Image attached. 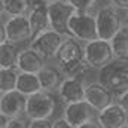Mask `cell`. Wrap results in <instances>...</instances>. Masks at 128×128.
Wrapping results in <instances>:
<instances>
[{
	"mask_svg": "<svg viewBox=\"0 0 128 128\" xmlns=\"http://www.w3.org/2000/svg\"><path fill=\"white\" fill-rule=\"evenodd\" d=\"M85 100L96 109L97 112L104 110L106 107H109L110 104H113L116 101V96L106 88L101 82H90L86 84V90H85Z\"/></svg>",
	"mask_w": 128,
	"mask_h": 128,
	"instance_id": "cell-12",
	"label": "cell"
},
{
	"mask_svg": "<svg viewBox=\"0 0 128 128\" xmlns=\"http://www.w3.org/2000/svg\"><path fill=\"white\" fill-rule=\"evenodd\" d=\"M85 60L90 68H103L115 60V52L109 40L97 39L85 43Z\"/></svg>",
	"mask_w": 128,
	"mask_h": 128,
	"instance_id": "cell-7",
	"label": "cell"
},
{
	"mask_svg": "<svg viewBox=\"0 0 128 128\" xmlns=\"http://www.w3.org/2000/svg\"><path fill=\"white\" fill-rule=\"evenodd\" d=\"M51 28L61 33L63 36H68V24L70 20L78 14V10L67 0H54L48 2Z\"/></svg>",
	"mask_w": 128,
	"mask_h": 128,
	"instance_id": "cell-8",
	"label": "cell"
},
{
	"mask_svg": "<svg viewBox=\"0 0 128 128\" xmlns=\"http://www.w3.org/2000/svg\"><path fill=\"white\" fill-rule=\"evenodd\" d=\"M57 110V97L49 91H39L28 97L26 116L33 119H51Z\"/></svg>",
	"mask_w": 128,
	"mask_h": 128,
	"instance_id": "cell-5",
	"label": "cell"
},
{
	"mask_svg": "<svg viewBox=\"0 0 128 128\" xmlns=\"http://www.w3.org/2000/svg\"><path fill=\"white\" fill-rule=\"evenodd\" d=\"M98 82L109 88L115 96H121L128 90V60L115 58L112 63L98 70Z\"/></svg>",
	"mask_w": 128,
	"mask_h": 128,
	"instance_id": "cell-2",
	"label": "cell"
},
{
	"mask_svg": "<svg viewBox=\"0 0 128 128\" xmlns=\"http://www.w3.org/2000/svg\"><path fill=\"white\" fill-rule=\"evenodd\" d=\"M63 118H66L72 125L80 127L88 121H92L98 118V112L86 101H78L72 104H66L63 109Z\"/></svg>",
	"mask_w": 128,
	"mask_h": 128,
	"instance_id": "cell-10",
	"label": "cell"
},
{
	"mask_svg": "<svg viewBox=\"0 0 128 128\" xmlns=\"http://www.w3.org/2000/svg\"><path fill=\"white\" fill-rule=\"evenodd\" d=\"M30 127V119L27 116H20V118H10L6 128H28Z\"/></svg>",
	"mask_w": 128,
	"mask_h": 128,
	"instance_id": "cell-24",
	"label": "cell"
},
{
	"mask_svg": "<svg viewBox=\"0 0 128 128\" xmlns=\"http://www.w3.org/2000/svg\"><path fill=\"white\" fill-rule=\"evenodd\" d=\"M54 128H76L74 125H72L66 118H58V119H55L54 121Z\"/></svg>",
	"mask_w": 128,
	"mask_h": 128,
	"instance_id": "cell-27",
	"label": "cell"
},
{
	"mask_svg": "<svg viewBox=\"0 0 128 128\" xmlns=\"http://www.w3.org/2000/svg\"><path fill=\"white\" fill-rule=\"evenodd\" d=\"M79 14H96L100 9L101 0H67Z\"/></svg>",
	"mask_w": 128,
	"mask_h": 128,
	"instance_id": "cell-23",
	"label": "cell"
},
{
	"mask_svg": "<svg viewBox=\"0 0 128 128\" xmlns=\"http://www.w3.org/2000/svg\"><path fill=\"white\" fill-rule=\"evenodd\" d=\"M68 36L80 40L82 43H88L100 39L97 28L96 14H76L68 24Z\"/></svg>",
	"mask_w": 128,
	"mask_h": 128,
	"instance_id": "cell-6",
	"label": "cell"
},
{
	"mask_svg": "<svg viewBox=\"0 0 128 128\" xmlns=\"http://www.w3.org/2000/svg\"><path fill=\"white\" fill-rule=\"evenodd\" d=\"M2 26L6 28L8 42L14 45L20 46L22 43H32L34 39L28 16H8L2 12Z\"/></svg>",
	"mask_w": 128,
	"mask_h": 128,
	"instance_id": "cell-4",
	"label": "cell"
},
{
	"mask_svg": "<svg viewBox=\"0 0 128 128\" xmlns=\"http://www.w3.org/2000/svg\"><path fill=\"white\" fill-rule=\"evenodd\" d=\"M64 39L66 36H63L61 33L55 32V30H48V32L36 36L30 43V46L33 49H36L40 55H43L46 60L57 58V54L63 45Z\"/></svg>",
	"mask_w": 128,
	"mask_h": 128,
	"instance_id": "cell-9",
	"label": "cell"
},
{
	"mask_svg": "<svg viewBox=\"0 0 128 128\" xmlns=\"http://www.w3.org/2000/svg\"><path fill=\"white\" fill-rule=\"evenodd\" d=\"M78 128H103V127L98 122V119H92V121H88V122H85L84 125H80V127H78Z\"/></svg>",
	"mask_w": 128,
	"mask_h": 128,
	"instance_id": "cell-29",
	"label": "cell"
},
{
	"mask_svg": "<svg viewBox=\"0 0 128 128\" xmlns=\"http://www.w3.org/2000/svg\"><path fill=\"white\" fill-rule=\"evenodd\" d=\"M55 60L60 64V68L63 70L66 78L80 76L86 68H90L85 60V43L74 39L73 36H66Z\"/></svg>",
	"mask_w": 128,
	"mask_h": 128,
	"instance_id": "cell-1",
	"label": "cell"
},
{
	"mask_svg": "<svg viewBox=\"0 0 128 128\" xmlns=\"http://www.w3.org/2000/svg\"><path fill=\"white\" fill-rule=\"evenodd\" d=\"M85 90L86 84H84V80L79 76H74V78H66L57 92L64 104H72L85 100Z\"/></svg>",
	"mask_w": 128,
	"mask_h": 128,
	"instance_id": "cell-14",
	"label": "cell"
},
{
	"mask_svg": "<svg viewBox=\"0 0 128 128\" xmlns=\"http://www.w3.org/2000/svg\"><path fill=\"white\" fill-rule=\"evenodd\" d=\"M125 24H128V12L125 14Z\"/></svg>",
	"mask_w": 128,
	"mask_h": 128,
	"instance_id": "cell-31",
	"label": "cell"
},
{
	"mask_svg": "<svg viewBox=\"0 0 128 128\" xmlns=\"http://www.w3.org/2000/svg\"><path fill=\"white\" fill-rule=\"evenodd\" d=\"M125 128H127V127H125Z\"/></svg>",
	"mask_w": 128,
	"mask_h": 128,
	"instance_id": "cell-35",
	"label": "cell"
},
{
	"mask_svg": "<svg viewBox=\"0 0 128 128\" xmlns=\"http://www.w3.org/2000/svg\"><path fill=\"white\" fill-rule=\"evenodd\" d=\"M45 67H46V58L43 55H40L36 49H33L32 46H27V48L21 49L18 64H16V68L20 72L39 74Z\"/></svg>",
	"mask_w": 128,
	"mask_h": 128,
	"instance_id": "cell-16",
	"label": "cell"
},
{
	"mask_svg": "<svg viewBox=\"0 0 128 128\" xmlns=\"http://www.w3.org/2000/svg\"><path fill=\"white\" fill-rule=\"evenodd\" d=\"M27 100H28V97L20 92L18 90L0 94V113L6 115L8 118L26 116Z\"/></svg>",
	"mask_w": 128,
	"mask_h": 128,
	"instance_id": "cell-11",
	"label": "cell"
},
{
	"mask_svg": "<svg viewBox=\"0 0 128 128\" xmlns=\"http://www.w3.org/2000/svg\"><path fill=\"white\" fill-rule=\"evenodd\" d=\"M39 79H40V84H42L43 91L54 92V91H58L60 90L61 84H63L64 79H66V74L63 73L61 68L46 66L39 73Z\"/></svg>",
	"mask_w": 128,
	"mask_h": 128,
	"instance_id": "cell-17",
	"label": "cell"
},
{
	"mask_svg": "<svg viewBox=\"0 0 128 128\" xmlns=\"http://www.w3.org/2000/svg\"><path fill=\"white\" fill-rule=\"evenodd\" d=\"M16 90L20 92H22L24 96L30 97L39 91H42V84L39 79V74L36 73H26V72H20L18 76V84H16Z\"/></svg>",
	"mask_w": 128,
	"mask_h": 128,
	"instance_id": "cell-18",
	"label": "cell"
},
{
	"mask_svg": "<svg viewBox=\"0 0 128 128\" xmlns=\"http://www.w3.org/2000/svg\"><path fill=\"white\" fill-rule=\"evenodd\" d=\"M9 119H10V118H8L6 115H2V113H0V128H6Z\"/></svg>",
	"mask_w": 128,
	"mask_h": 128,
	"instance_id": "cell-30",
	"label": "cell"
},
{
	"mask_svg": "<svg viewBox=\"0 0 128 128\" xmlns=\"http://www.w3.org/2000/svg\"><path fill=\"white\" fill-rule=\"evenodd\" d=\"M46 2H54V0H46Z\"/></svg>",
	"mask_w": 128,
	"mask_h": 128,
	"instance_id": "cell-33",
	"label": "cell"
},
{
	"mask_svg": "<svg viewBox=\"0 0 128 128\" xmlns=\"http://www.w3.org/2000/svg\"><path fill=\"white\" fill-rule=\"evenodd\" d=\"M28 20L32 24L34 37L42 33L52 30L51 28V20H49V10H48V2L46 0H33V6L28 12Z\"/></svg>",
	"mask_w": 128,
	"mask_h": 128,
	"instance_id": "cell-13",
	"label": "cell"
},
{
	"mask_svg": "<svg viewBox=\"0 0 128 128\" xmlns=\"http://www.w3.org/2000/svg\"><path fill=\"white\" fill-rule=\"evenodd\" d=\"M127 128H128V122H127Z\"/></svg>",
	"mask_w": 128,
	"mask_h": 128,
	"instance_id": "cell-34",
	"label": "cell"
},
{
	"mask_svg": "<svg viewBox=\"0 0 128 128\" xmlns=\"http://www.w3.org/2000/svg\"><path fill=\"white\" fill-rule=\"evenodd\" d=\"M101 3H109V0H101Z\"/></svg>",
	"mask_w": 128,
	"mask_h": 128,
	"instance_id": "cell-32",
	"label": "cell"
},
{
	"mask_svg": "<svg viewBox=\"0 0 128 128\" xmlns=\"http://www.w3.org/2000/svg\"><path fill=\"white\" fill-rule=\"evenodd\" d=\"M20 46L10 42L0 43V68H15L20 58Z\"/></svg>",
	"mask_w": 128,
	"mask_h": 128,
	"instance_id": "cell-19",
	"label": "cell"
},
{
	"mask_svg": "<svg viewBox=\"0 0 128 128\" xmlns=\"http://www.w3.org/2000/svg\"><path fill=\"white\" fill-rule=\"evenodd\" d=\"M109 4L118 9L119 12H124V14L128 12V0H109Z\"/></svg>",
	"mask_w": 128,
	"mask_h": 128,
	"instance_id": "cell-26",
	"label": "cell"
},
{
	"mask_svg": "<svg viewBox=\"0 0 128 128\" xmlns=\"http://www.w3.org/2000/svg\"><path fill=\"white\" fill-rule=\"evenodd\" d=\"M20 70L15 68H0V94L16 90Z\"/></svg>",
	"mask_w": 128,
	"mask_h": 128,
	"instance_id": "cell-22",
	"label": "cell"
},
{
	"mask_svg": "<svg viewBox=\"0 0 128 128\" xmlns=\"http://www.w3.org/2000/svg\"><path fill=\"white\" fill-rule=\"evenodd\" d=\"M28 128H54V121L52 119H33L30 121Z\"/></svg>",
	"mask_w": 128,
	"mask_h": 128,
	"instance_id": "cell-25",
	"label": "cell"
},
{
	"mask_svg": "<svg viewBox=\"0 0 128 128\" xmlns=\"http://www.w3.org/2000/svg\"><path fill=\"white\" fill-rule=\"evenodd\" d=\"M116 101H118L124 109H125V112L128 113V90L125 91V92H122L121 96L116 97Z\"/></svg>",
	"mask_w": 128,
	"mask_h": 128,
	"instance_id": "cell-28",
	"label": "cell"
},
{
	"mask_svg": "<svg viewBox=\"0 0 128 128\" xmlns=\"http://www.w3.org/2000/svg\"><path fill=\"white\" fill-rule=\"evenodd\" d=\"M122 12L110 6L109 3H104L100 6L96 12L97 28H98V37L101 40H112L116 33L125 26V18L121 16Z\"/></svg>",
	"mask_w": 128,
	"mask_h": 128,
	"instance_id": "cell-3",
	"label": "cell"
},
{
	"mask_svg": "<svg viewBox=\"0 0 128 128\" xmlns=\"http://www.w3.org/2000/svg\"><path fill=\"white\" fill-rule=\"evenodd\" d=\"M33 0H2V12L8 16H27Z\"/></svg>",
	"mask_w": 128,
	"mask_h": 128,
	"instance_id": "cell-20",
	"label": "cell"
},
{
	"mask_svg": "<svg viewBox=\"0 0 128 128\" xmlns=\"http://www.w3.org/2000/svg\"><path fill=\"white\" fill-rule=\"evenodd\" d=\"M110 43L115 52V58L128 60V24H125L116 33V36L110 40Z\"/></svg>",
	"mask_w": 128,
	"mask_h": 128,
	"instance_id": "cell-21",
	"label": "cell"
},
{
	"mask_svg": "<svg viewBox=\"0 0 128 128\" xmlns=\"http://www.w3.org/2000/svg\"><path fill=\"white\" fill-rule=\"evenodd\" d=\"M97 119L103 128H125L128 122V113L118 101H115L104 110L98 112Z\"/></svg>",
	"mask_w": 128,
	"mask_h": 128,
	"instance_id": "cell-15",
	"label": "cell"
}]
</instances>
